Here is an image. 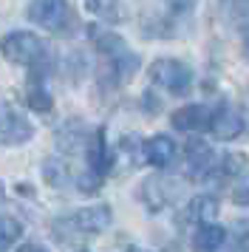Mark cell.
I'll list each match as a JSON object with an SVG mask.
<instances>
[{
	"instance_id": "obj_20",
	"label": "cell",
	"mask_w": 249,
	"mask_h": 252,
	"mask_svg": "<svg viewBox=\"0 0 249 252\" xmlns=\"http://www.w3.org/2000/svg\"><path fill=\"white\" fill-rule=\"evenodd\" d=\"M164 6H167V12L173 14V17H184V14L195 6V0H164Z\"/></svg>"
},
{
	"instance_id": "obj_4",
	"label": "cell",
	"mask_w": 249,
	"mask_h": 252,
	"mask_svg": "<svg viewBox=\"0 0 249 252\" xmlns=\"http://www.w3.org/2000/svg\"><path fill=\"white\" fill-rule=\"evenodd\" d=\"M29 20L51 34H71L77 29V12L68 0H31Z\"/></svg>"
},
{
	"instance_id": "obj_11",
	"label": "cell",
	"mask_w": 249,
	"mask_h": 252,
	"mask_svg": "<svg viewBox=\"0 0 249 252\" xmlns=\"http://www.w3.org/2000/svg\"><path fill=\"white\" fill-rule=\"evenodd\" d=\"M176 142L164 133H158V136H150L142 142V156H145L147 164H153V167H170L173 159H176Z\"/></svg>"
},
{
	"instance_id": "obj_17",
	"label": "cell",
	"mask_w": 249,
	"mask_h": 252,
	"mask_svg": "<svg viewBox=\"0 0 249 252\" xmlns=\"http://www.w3.org/2000/svg\"><path fill=\"white\" fill-rule=\"evenodd\" d=\"M249 170V159L244 156V153H224L221 159H218V164H215V173H221V176H244V173Z\"/></svg>"
},
{
	"instance_id": "obj_5",
	"label": "cell",
	"mask_w": 249,
	"mask_h": 252,
	"mask_svg": "<svg viewBox=\"0 0 249 252\" xmlns=\"http://www.w3.org/2000/svg\"><path fill=\"white\" fill-rule=\"evenodd\" d=\"M150 80L173 96H184L192 88V68L176 57H158L150 65Z\"/></svg>"
},
{
	"instance_id": "obj_15",
	"label": "cell",
	"mask_w": 249,
	"mask_h": 252,
	"mask_svg": "<svg viewBox=\"0 0 249 252\" xmlns=\"http://www.w3.org/2000/svg\"><path fill=\"white\" fill-rule=\"evenodd\" d=\"M142 201L150 213H158V210H164L170 204V193L167 187H164V179H147L142 184Z\"/></svg>"
},
{
	"instance_id": "obj_12",
	"label": "cell",
	"mask_w": 249,
	"mask_h": 252,
	"mask_svg": "<svg viewBox=\"0 0 249 252\" xmlns=\"http://www.w3.org/2000/svg\"><path fill=\"white\" fill-rule=\"evenodd\" d=\"M210 122V108L207 105H184L179 111H173L170 125L176 127L179 133H198L204 130Z\"/></svg>"
},
{
	"instance_id": "obj_16",
	"label": "cell",
	"mask_w": 249,
	"mask_h": 252,
	"mask_svg": "<svg viewBox=\"0 0 249 252\" xmlns=\"http://www.w3.org/2000/svg\"><path fill=\"white\" fill-rule=\"evenodd\" d=\"M43 176H45V182L51 184V187H65L68 182H74L71 167H68V159H62V156H51V159L45 161Z\"/></svg>"
},
{
	"instance_id": "obj_26",
	"label": "cell",
	"mask_w": 249,
	"mask_h": 252,
	"mask_svg": "<svg viewBox=\"0 0 249 252\" xmlns=\"http://www.w3.org/2000/svg\"><path fill=\"white\" fill-rule=\"evenodd\" d=\"M79 252H88V250H79Z\"/></svg>"
},
{
	"instance_id": "obj_6",
	"label": "cell",
	"mask_w": 249,
	"mask_h": 252,
	"mask_svg": "<svg viewBox=\"0 0 249 252\" xmlns=\"http://www.w3.org/2000/svg\"><path fill=\"white\" fill-rule=\"evenodd\" d=\"M34 136L31 119L23 114L20 108L9 102H0V145H26Z\"/></svg>"
},
{
	"instance_id": "obj_24",
	"label": "cell",
	"mask_w": 249,
	"mask_h": 252,
	"mask_svg": "<svg viewBox=\"0 0 249 252\" xmlns=\"http://www.w3.org/2000/svg\"><path fill=\"white\" fill-rule=\"evenodd\" d=\"M127 252H150V250H142V247H127Z\"/></svg>"
},
{
	"instance_id": "obj_23",
	"label": "cell",
	"mask_w": 249,
	"mask_h": 252,
	"mask_svg": "<svg viewBox=\"0 0 249 252\" xmlns=\"http://www.w3.org/2000/svg\"><path fill=\"white\" fill-rule=\"evenodd\" d=\"M244 54H247V60H249V23L244 26Z\"/></svg>"
},
{
	"instance_id": "obj_18",
	"label": "cell",
	"mask_w": 249,
	"mask_h": 252,
	"mask_svg": "<svg viewBox=\"0 0 249 252\" xmlns=\"http://www.w3.org/2000/svg\"><path fill=\"white\" fill-rule=\"evenodd\" d=\"M20 238H23V221H17L14 216H0V252H6Z\"/></svg>"
},
{
	"instance_id": "obj_14",
	"label": "cell",
	"mask_w": 249,
	"mask_h": 252,
	"mask_svg": "<svg viewBox=\"0 0 249 252\" xmlns=\"http://www.w3.org/2000/svg\"><path fill=\"white\" fill-rule=\"evenodd\" d=\"M26 105H29V111L34 114H51L54 111V96L48 94V88L43 85V80H31L26 85Z\"/></svg>"
},
{
	"instance_id": "obj_3",
	"label": "cell",
	"mask_w": 249,
	"mask_h": 252,
	"mask_svg": "<svg viewBox=\"0 0 249 252\" xmlns=\"http://www.w3.org/2000/svg\"><path fill=\"white\" fill-rule=\"evenodd\" d=\"M113 213L108 204H91L82 210H74L71 216L57 218L54 232L60 238H88V235H99L111 227Z\"/></svg>"
},
{
	"instance_id": "obj_22",
	"label": "cell",
	"mask_w": 249,
	"mask_h": 252,
	"mask_svg": "<svg viewBox=\"0 0 249 252\" xmlns=\"http://www.w3.org/2000/svg\"><path fill=\"white\" fill-rule=\"evenodd\" d=\"M17 252H48V250H45L43 244H34V241H31V244H23Z\"/></svg>"
},
{
	"instance_id": "obj_8",
	"label": "cell",
	"mask_w": 249,
	"mask_h": 252,
	"mask_svg": "<svg viewBox=\"0 0 249 252\" xmlns=\"http://www.w3.org/2000/svg\"><path fill=\"white\" fill-rule=\"evenodd\" d=\"M207 127H210V133H213L218 142H232V139H238L244 133L247 122H244V116H241V111H238L235 105L224 102V105H218L215 111H210Z\"/></svg>"
},
{
	"instance_id": "obj_19",
	"label": "cell",
	"mask_w": 249,
	"mask_h": 252,
	"mask_svg": "<svg viewBox=\"0 0 249 252\" xmlns=\"http://www.w3.org/2000/svg\"><path fill=\"white\" fill-rule=\"evenodd\" d=\"M93 14H99L105 20H116V0H85Z\"/></svg>"
},
{
	"instance_id": "obj_7",
	"label": "cell",
	"mask_w": 249,
	"mask_h": 252,
	"mask_svg": "<svg viewBox=\"0 0 249 252\" xmlns=\"http://www.w3.org/2000/svg\"><path fill=\"white\" fill-rule=\"evenodd\" d=\"M218 156L204 139H190L184 148V173L190 176V182H204L215 173Z\"/></svg>"
},
{
	"instance_id": "obj_25",
	"label": "cell",
	"mask_w": 249,
	"mask_h": 252,
	"mask_svg": "<svg viewBox=\"0 0 249 252\" xmlns=\"http://www.w3.org/2000/svg\"><path fill=\"white\" fill-rule=\"evenodd\" d=\"M3 193H6V190H3V184H0V204H3Z\"/></svg>"
},
{
	"instance_id": "obj_2",
	"label": "cell",
	"mask_w": 249,
	"mask_h": 252,
	"mask_svg": "<svg viewBox=\"0 0 249 252\" xmlns=\"http://www.w3.org/2000/svg\"><path fill=\"white\" fill-rule=\"evenodd\" d=\"M0 54L6 63L29 68L31 80H43L48 63H51V51L45 46L43 37H37L34 32H9L0 37Z\"/></svg>"
},
{
	"instance_id": "obj_10",
	"label": "cell",
	"mask_w": 249,
	"mask_h": 252,
	"mask_svg": "<svg viewBox=\"0 0 249 252\" xmlns=\"http://www.w3.org/2000/svg\"><path fill=\"white\" fill-rule=\"evenodd\" d=\"M88 127L82 125L79 119H71V122H65V125L57 130V150L62 153V159H71V156H77L79 150H85V142H88Z\"/></svg>"
},
{
	"instance_id": "obj_9",
	"label": "cell",
	"mask_w": 249,
	"mask_h": 252,
	"mask_svg": "<svg viewBox=\"0 0 249 252\" xmlns=\"http://www.w3.org/2000/svg\"><path fill=\"white\" fill-rule=\"evenodd\" d=\"M218 210H221V204H218L215 195H195V198H190L187 207L181 210L179 221L181 224H198V227H204V224H215Z\"/></svg>"
},
{
	"instance_id": "obj_1",
	"label": "cell",
	"mask_w": 249,
	"mask_h": 252,
	"mask_svg": "<svg viewBox=\"0 0 249 252\" xmlns=\"http://www.w3.org/2000/svg\"><path fill=\"white\" fill-rule=\"evenodd\" d=\"M93 46L99 54V82L105 88H119L139 71V54H133L119 34L93 29Z\"/></svg>"
},
{
	"instance_id": "obj_13",
	"label": "cell",
	"mask_w": 249,
	"mask_h": 252,
	"mask_svg": "<svg viewBox=\"0 0 249 252\" xmlns=\"http://www.w3.org/2000/svg\"><path fill=\"white\" fill-rule=\"evenodd\" d=\"M226 244V229L221 224H204L192 232V252H221Z\"/></svg>"
},
{
	"instance_id": "obj_21",
	"label": "cell",
	"mask_w": 249,
	"mask_h": 252,
	"mask_svg": "<svg viewBox=\"0 0 249 252\" xmlns=\"http://www.w3.org/2000/svg\"><path fill=\"white\" fill-rule=\"evenodd\" d=\"M232 198H235V204L249 207V187H244V184H238L235 190H232Z\"/></svg>"
}]
</instances>
